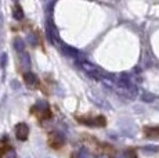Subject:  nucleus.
I'll return each mask as SVG.
<instances>
[{
  "label": "nucleus",
  "instance_id": "423d86ee",
  "mask_svg": "<svg viewBox=\"0 0 159 158\" xmlns=\"http://www.w3.org/2000/svg\"><path fill=\"white\" fill-rule=\"evenodd\" d=\"M143 133L147 139H159V126H144Z\"/></svg>",
  "mask_w": 159,
  "mask_h": 158
},
{
  "label": "nucleus",
  "instance_id": "7ed1b4c3",
  "mask_svg": "<svg viewBox=\"0 0 159 158\" xmlns=\"http://www.w3.org/2000/svg\"><path fill=\"white\" fill-rule=\"evenodd\" d=\"M65 144V137L61 132L58 130H53V132L48 133V146L54 150H60L62 146Z\"/></svg>",
  "mask_w": 159,
  "mask_h": 158
},
{
  "label": "nucleus",
  "instance_id": "20e7f679",
  "mask_svg": "<svg viewBox=\"0 0 159 158\" xmlns=\"http://www.w3.org/2000/svg\"><path fill=\"white\" fill-rule=\"evenodd\" d=\"M0 158H17L14 147L7 142V139H3L0 142Z\"/></svg>",
  "mask_w": 159,
  "mask_h": 158
},
{
  "label": "nucleus",
  "instance_id": "39448f33",
  "mask_svg": "<svg viewBox=\"0 0 159 158\" xmlns=\"http://www.w3.org/2000/svg\"><path fill=\"white\" fill-rule=\"evenodd\" d=\"M15 135H17L18 140L25 142L26 139H28V136H29V128H28V125H26V123H24V122L18 123V125L15 126Z\"/></svg>",
  "mask_w": 159,
  "mask_h": 158
},
{
  "label": "nucleus",
  "instance_id": "f257e3e1",
  "mask_svg": "<svg viewBox=\"0 0 159 158\" xmlns=\"http://www.w3.org/2000/svg\"><path fill=\"white\" fill-rule=\"evenodd\" d=\"M30 114L35 115L38 118V121H48L53 118V111H51L48 103L46 101H39L30 108Z\"/></svg>",
  "mask_w": 159,
  "mask_h": 158
},
{
  "label": "nucleus",
  "instance_id": "f03ea898",
  "mask_svg": "<svg viewBox=\"0 0 159 158\" xmlns=\"http://www.w3.org/2000/svg\"><path fill=\"white\" fill-rule=\"evenodd\" d=\"M78 122L87 126H105L107 119L104 115H94V117H76Z\"/></svg>",
  "mask_w": 159,
  "mask_h": 158
},
{
  "label": "nucleus",
  "instance_id": "0eeeda50",
  "mask_svg": "<svg viewBox=\"0 0 159 158\" xmlns=\"http://www.w3.org/2000/svg\"><path fill=\"white\" fill-rule=\"evenodd\" d=\"M24 81H25V83L28 85V86H35V85H39V87L42 89L40 86V82H39V79L36 78L35 74H24Z\"/></svg>",
  "mask_w": 159,
  "mask_h": 158
}]
</instances>
